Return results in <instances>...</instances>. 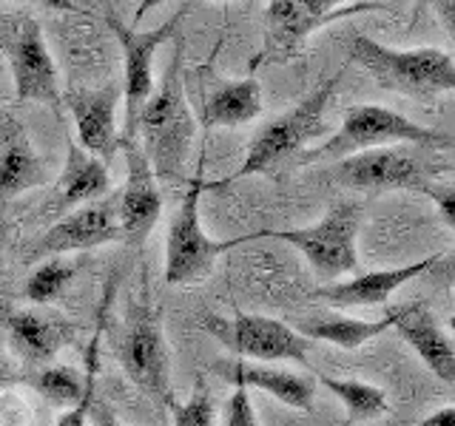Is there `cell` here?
I'll list each match as a JSON object with an SVG mask.
<instances>
[{
  "mask_svg": "<svg viewBox=\"0 0 455 426\" xmlns=\"http://www.w3.org/2000/svg\"><path fill=\"white\" fill-rule=\"evenodd\" d=\"M174 40V57H171L160 91H151L137 120L140 148L151 162L156 182H174L182 174L196 137V120L182 89V40Z\"/></svg>",
  "mask_w": 455,
  "mask_h": 426,
  "instance_id": "cell-1",
  "label": "cell"
},
{
  "mask_svg": "<svg viewBox=\"0 0 455 426\" xmlns=\"http://www.w3.org/2000/svg\"><path fill=\"white\" fill-rule=\"evenodd\" d=\"M350 63H362L381 89L416 99H433L455 89V63L441 49H390L384 43L353 35Z\"/></svg>",
  "mask_w": 455,
  "mask_h": 426,
  "instance_id": "cell-2",
  "label": "cell"
},
{
  "mask_svg": "<svg viewBox=\"0 0 455 426\" xmlns=\"http://www.w3.org/2000/svg\"><path fill=\"white\" fill-rule=\"evenodd\" d=\"M398 142H410V146H433V148H450L452 137L435 128H427L412 122L410 117H402L393 108L384 106H350L345 108L339 131L324 139L319 148H305L299 154V165L310 162H327V160H345V156L373 151L381 146H398Z\"/></svg>",
  "mask_w": 455,
  "mask_h": 426,
  "instance_id": "cell-3",
  "label": "cell"
},
{
  "mask_svg": "<svg viewBox=\"0 0 455 426\" xmlns=\"http://www.w3.org/2000/svg\"><path fill=\"white\" fill-rule=\"evenodd\" d=\"M347 66H350V60L341 63V68H336L327 80H322L302 103H296L291 111H284L282 117L262 125L259 131H256V137L251 139L245 162L239 165L234 179L267 174V170H274L279 162L288 160V156L302 154L313 139H319L327 131L324 108L331 103L339 80L345 77Z\"/></svg>",
  "mask_w": 455,
  "mask_h": 426,
  "instance_id": "cell-4",
  "label": "cell"
},
{
  "mask_svg": "<svg viewBox=\"0 0 455 426\" xmlns=\"http://www.w3.org/2000/svg\"><path fill=\"white\" fill-rule=\"evenodd\" d=\"M117 359L125 375L154 401H171V352L163 333V312L151 302L148 288L128 304L117 335Z\"/></svg>",
  "mask_w": 455,
  "mask_h": 426,
  "instance_id": "cell-5",
  "label": "cell"
},
{
  "mask_svg": "<svg viewBox=\"0 0 455 426\" xmlns=\"http://www.w3.org/2000/svg\"><path fill=\"white\" fill-rule=\"evenodd\" d=\"M390 4L359 0V4H336V0H274L265 14V43L251 68L288 63L302 51L307 37L322 26L353 18V14L387 12Z\"/></svg>",
  "mask_w": 455,
  "mask_h": 426,
  "instance_id": "cell-6",
  "label": "cell"
},
{
  "mask_svg": "<svg viewBox=\"0 0 455 426\" xmlns=\"http://www.w3.org/2000/svg\"><path fill=\"white\" fill-rule=\"evenodd\" d=\"M0 51L12 68L14 97L20 103H43L60 114L63 97L57 68L43 40L40 23L26 12H0Z\"/></svg>",
  "mask_w": 455,
  "mask_h": 426,
  "instance_id": "cell-7",
  "label": "cell"
},
{
  "mask_svg": "<svg viewBox=\"0 0 455 426\" xmlns=\"http://www.w3.org/2000/svg\"><path fill=\"white\" fill-rule=\"evenodd\" d=\"M205 188L208 185L196 174L188 182V191L182 193V202L177 205L174 217H171L165 241V284H188L203 279L217 264L220 253L256 239V233L222 241L211 239L203 227V217H199V199H203Z\"/></svg>",
  "mask_w": 455,
  "mask_h": 426,
  "instance_id": "cell-8",
  "label": "cell"
},
{
  "mask_svg": "<svg viewBox=\"0 0 455 426\" xmlns=\"http://www.w3.org/2000/svg\"><path fill=\"white\" fill-rule=\"evenodd\" d=\"M362 227V208L355 202H336L316 225L293 231H259L256 239H282L305 253L307 264L322 281H333L341 273L359 270L355 239Z\"/></svg>",
  "mask_w": 455,
  "mask_h": 426,
  "instance_id": "cell-9",
  "label": "cell"
},
{
  "mask_svg": "<svg viewBox=\"0 0 455 426\" xmlns=\"http://www.w3.org/2000/svg\"><path fill=\"white\" fill-rule=\"evenodd\" d=\"M188 4L180 6L171 18H165L160 26L148 28L142 32L137 26H128L123 23L120 14L106 12V23L114 32V37L120 40L123 46V68H125V77H123V99H125V128H123V139H137V120H140V111L146 106V99L154 91V54L163 43L174 40L180 32V23L188 18Z\"/></svg>",
  "mask_w": 455,
  "mask_h": 426,
  "instance_id": "cell-10",
  "label": "cell"
},
{
  "mask_svg": "<svg viewBox=\"0 0 455 426\" xmlns=\"http://www.w3.org/2000/svg\"><path fill=\"white\" fill-rule=\"evenodd\" d=\"M205 330L220 341L225 350H231L242 359H256L265 364L274 361H296L305 364L313 341L302 338L293 327L270 316H248V312H234L225 316H205Z\"/></svg>",
  "mask_w": 455,
  "mask_h": 426,
  "instance_id": "cell-11",
  "label": "cell"
},
{
  "mask_svg": "<svg viewBox=\"0 0 455 426\" xmlns=\"http://www.w3.org/2000/svg\"><path fill=\"white\" fill-rule=\"evenodd\" d=\"M327 179L353 191H421L430 196L435 188L421 162L402 148H373L345 156L331 168Z\"/></svg>",
  "mask_w": 455,
  "mask_h": 426,
  "instance_id": "cell-12",
  "label": "cell"
},
{
  "mask_svg": "<svg viewBox=\"0 0 455 426\" xmlns=\"http://www.w3.org/2000/svg\"><path fill=\"white\" fill-rule=\"evenodd\" d=\"M125 156V185L117 199V222H120V239L128 245L140 248L154 231L156 219L163 213V196L160 182L154 177V168L142 154L137 139L120 142Z\"/></svg>",
  "mask_w": 455,
  "mask_h": 426,
  "instance_id": "cell-13",
  "label": "cell"
},
{
  "mask_svg": "<svg viewBox=\"0 0 455 426\" xmlns=\"http://www.w3.org/2000/svg\"><path fill=\"white\" fill-rule=\"evenodd\" d=\"M120 239V222H117V202L103 199V202L83 205L71 210L68 217L57 219L46 233L37 239L32 248V259L43 256H60L75 250H92L100 245Z\"/></svg>",
  "mask_w": 455,
  "mask_h": 426,
  "instance_id": "cell-14",
  "label": "cell"
},
{
  "mask_svg": "<svg viewBox=\"0 0 455 426\" xmlns=\"http://www.w3.org/2000/svg\"><path fill=\"white\" fill-rule=\"evenodd\" d=\"M123 97L120 83H108L103 89H71L63 103L75 114L77 122V146L100 160L106 168L117 151V128H114V111Z\"/></svg>",
  "mask_w": 455,
  "mask_h": 426,
  "instance_id": "cell-15",
  "label": "cell"
},
{
  "mask_svg": "<svg viewBox=\"0 0 455 426\" xmlns=\"http://www.w3.org/2000/svg\"><path fill=\"white\" fill-rule=\"evenodd\" d=\"M111 188L108 168L85 154L75 139H68V156L60 179L54 182L49 199L43 202V217L46 219H63L71 210L83 205H92L103 199Z\"/></svg>",
  "mask_w": 455,
  "mask_h": 426,
  "instance_id": "cell-16",
  "label": "cell"
},
{
  "mask_svg": "<svg viewBox=\"0 0 455 426\" xmlns=\"http://www.w3.org/2000/svg\"><path fill=\"white\" fill-rule=\"evenodd\" d=\"M441 259V253L427 256V259L410 262L402 267H387V270H373V273H362L350 281H336V284H322V288L313 293V298H322V302L341 304V307H376L384 304L387 298L410 284L416 276L427 273L435 262Z\"/></svg>",
  "mask_w": 455,
  "mask_h": 426,
  "instance_id": "cell-17",
  "label": "cell"
},
{
  "mask_svg": "<svg viewBox=\"0 0 455 426\" xmlns=\"http://www.w3.org/2000/svg\"><path fill=\"white\" fill-rule=\"evenodd\" d=\"M393 327L419 352V359L435 378L455 383V344L447 330H441L430 310L424 304H402V312H398V321Z\"/></svg>",
  "mask_w": 455,
  "mask_h": 426,
  "instance_id": "cell-18",
  "label": "cell"
},
{
  "mask_svg": "<svg viewBox=\"0 0 455 426\" xmlns=\"http://www.w3.org/2000/svg\"><path fill=\"white\" fill-rule=\"evenodd\" d=\"M220 369L225 381L236 383V387H256L267 395H274L276 401L288 404L293 409H313V398H316V381L291 373V369H279L274 364H251V361H231V364H213Z\"/></svg>",
  "mask_w": 455,
  "mask_h": 426,
  "instance_id": "cell-19",
  "label": "cell"
},
{
  "mask_svg": "<svg viewBox=\"0 0 455 426\" xmlns=\"http://www.w3.org/2000/svg\"><path fill=\"white\" fill-rule=\"evenodd\" d=\"M46 177L40 154L23 125L14 117H0V196H14L37 188Z\"/></svg>",
  "mask_w": 455,
  "mask_h": 426,
  "instance_id": "cell-20",
  "label": "cell"
},
{
  "mask_svg": "<svg viewBox=\"0 0 455 426\" xmlns=\"http://www.w3.org/2000/svg\"><path fill=\"white\" fill-rule=\"evenodd\" d=\"M12 347L26 361H52L71 341V327L40 310H14L6 316Z\"/></svg>",
  "mask_w": 455,
  "mask_h": 426,
  "instance_id": "cell-21",
  "label": "cell"
},
{
  "mask_svg": "<svg viewBox=\"0 0 455 426\" xmlns=\"http://www.w3.org/2000/svg\"><path fill=\"white\" fill-rule=\"evenodd\" d=\"M262 111V89L253 77L220 83L208 91L199 120L208 128H236L259 117Z\"/></svg>",
  "mask_w": 455,
  "mask_h": 426,
  "instance_id": "cell-22",
  "label": "cell"
},
{
  "mask_svg": "<svg viewBox=\"0 0 455 426\" xmlns=\"http://www.w3.org/2000/svg\"><path fill=\"white\" fill-rule=\"evenodd\" d=\"M398 312H402V304L393 307L387 316L376 321H359L347 316H310V319H299L293 330L307 341H327V344H336L341 350H359L370 338L390 330L398 321Z\"/></svg>",
  "mask_w": 455,
  "mask_h": 426,
  "instance_id": "cell-23",
  "label": "cell"
},
{
  "mask_svg": "<svg viewBox=\"0 0 455 426\" xmlns=\"http://www.w3.org/2000/svg\"><path fill=\"white\" fill-rule=\"evenodd\" d=\"M100 330H103V321L97 327V335L92 341V355H89V369L97 359V341H100ZM28 383L43 395L49 398L54 406H75L85 387H89V375H80V369L75 367H63V364H54V367H43L37 373L28 375Z\"/></svg>",
  "mask_w": 455,
  "mask_h": 426,
  "instance_id": "cell-24",
  "label": "cell"
},
{
  "mask_svg": "<svg viewBox=\"0 0 455 426\" xmlns=\"http://www.w3.org/2000/svg\"><path fill=\"white\" fill-rule=\"evenodd\" d=\"M319 383L324 390H331L341 404L347 409V423H359V421H376L381 415H387L390 404H387V392L373 387V383L364 381H341L331 375H319Z\"/></svg>",
  "mask_w": 455,
  "mask_h": 426,
  "instance_id": "cell-25",
  "label": "cell"
},
{
  "mask_svg": "<svg viewBox=\"0 0 455 426\" xmlns=\"http://www.w3.org/2000/svg\"><path fill=\"white\" fill-rule=\"evenodd\" d=\"M71 279H75V267L71 264H66L60 259L43 262L26 281V298L32 304H49L68 288Z\"/></svg>",
  "mask_w": 455,
  "mask_h": 426,
  "instance_id": "cell-26",
  "label": "cell"
},
{
  "mask_svg": "<svg viewBox=\"0 0 455 426\" xmlns=\"http://www.w3.org/2000/svg\"><path fill=\"white\" fill-rule=\"evenodd\" d=\"M174 426H213V398L205 381H196L188 401L174 406Z\"/></svg>",
  "mask_w": 455,
  "mask_h": 426,
  "instance_id": "cell-27",
  "label": "cell"
},
{
  "mask_svg": "<svg viewBox=\"0 0 455 426\" xmlns=\"http://www.w3.org/2000/svg\"><path fill=\"white\" fill-rule=\"evenodd\" d=\"M225 426H259L256 423V412L251 404V395L245 387H236L231 401L225 406Z\"/></svg>",
  "mask_w": 455,
  "mask_h": 426,
  "instance_id": "cell-28",
  "label": "cell"
},
{
  "mask_svg": "<svg viewBox=\"0 0 455 426\" xmlns=\"http://www.w3.org/2000/svg\"><path fill=\"white\" fill-rule=\"evenodd\" d=\"M430 196L438 202V208H441V219L447 222V227H455V193H452L450 185H444V188H441V185H435Z\"/></svg>",
  "mask_w": 455,
  "mask_h": 426,
  "instance_id": "cell-29",
  "label": "cell"
},
{
  "mask_svg": "<svg viewBox=\"0 0 455 426\" xmlns=\"http://www.w3.org/2000/svg\"><path fill=\"white\" fill-rule=\"evenodd\" d=\"M435 14L444 23V32L450 40H455V0H447V4H433Z\"/></svg>",
  "mask_w": 455,
  "mask_h": 426,
  "instance_id": "cell-30",
  "label": "cell"
},
{
  "mask_svg": "<svg viewBox=\"0 0 455 426\" xmlns=\"http://www.w3.org/2000/svg\"><path fill=\"white\" fill-rule=\"evenodd\" d=\"M421 426H455V406H444L433 412V415H427Z\"/></svg>",
  "mask_w": 455,
  "mask_h": 426,
  "instance_id": "cell-31",
  "label": "cell"
},
{
  "mask_svg": "<svg viewBox=\"0 0 455 426\" xmlns=\"http://www.w3.org/2000/svg\"><path fill=\"white\" fill-rule=\"evenodd\" d=\"M89 415L97 421V426H125V423H120L117 418H114L111 415V412L106 409V406H100V404H94L92 406V412H89Z\"/></svg>",
  "mask_w": 455,
  "mask_h": 426,
  "instance_id": "cell-32",
  "label": "cell"
},
{
  "mask_svg": "<svg viewBox=\"0 0 455 426\" xmlns=\"http://www.w3.org/2000/svg\"><path fill=\"white\" fill-rule=\"evenodd\" d=\"M18 378H20V375L14 373V369H12V364L6 361L4 350H0V390H4V387H9V383H14V381H18Z\"/></svg>",
  "mask_w": 455,
  "mask_h": 426,
  "instance_id": "cell-33",
  "label": "cell"
},
{
  "mask_svg": "<svg viewBox=\"0 0 455 426\" xmlns=\"http://www.w3.org/2000/svg\"><path fill=\"white\" fill-rule=\"evenodd\" d=\"M4 239H6V222L0 219V245H4Z\"/></svg>",
  "mask_w": 455,
  "mask_h": 426,
  "instance_id": "cell-34",
  "label": "cell"
}]
</instances>
